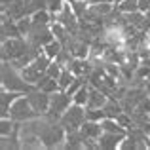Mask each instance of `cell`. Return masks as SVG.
<instances>
[{
  "instance_id": "cell-4",
  "label": "cell",
  "mask_w": 150,
  "mask_h": 150,
  "mask_svg": "<svg viewBox=\"0 0 150 150\" xmlns=\"http://www.w3.org/2000/svg\"><path fill=\"white\" fill-rule=\"evenodd\" d=\"M70 105H72V97H70L67 91L59 89V91L51 93V97H50V110L46 112V116L59 122V118L65 114V110L69 108Z\"/></svg>"
},
{
  "instance_id": "cell-17",
  "label": "cell",
  "mask_w": 150,
  "mask_h": 150,
  "mask_svg": "<svg viewBox=\"0 0 150 150\" xmlns=\"http://www.w3.org/2000/svg\"><path fill=\"white\" fill-rule=\"evenodd\" d=\"M105 110L103 108H89V106H86V120H93V122H101L105 120Z\"/></svg>"
},
{
  "instance_id": "cell-7",
  "label": "cell",
  "mask_w": 150,
  "mask_h": 150,
  "mask_svg": "<svg viewBox=\"0 0 150 150\" xmlns=\"http://www.w3.org/2000/svg\"><path fill=\"white\" fill-rule=\"evenodd\" d=\"M21 91H8V89H2L0 93V114L2 118H10V106L17 97H21Z\"/></svg>"
},
{
  "instance_id": "cell-18",
  "label": "cell",
  "mask_w": 150,
  "mask_h": 150,
  "mask_svg": "<svg viewBox=\"0 0 150 150\" xmlns=\"http://www.w3.org/2000/svg\"><path fill=\"white\" fill-rule=\"evenodd\" d=\"M17 27H19L23 36H27V34L30 33V29H33V17H30V15H25V17L17 19Z\"/></svg>"
},
{
  "instance_id": "cell-15",
  "label": "cell",
  "mask_w": 150,
  "mask_h": 150,
  "mask_svg": "<svg viewBox=\"0 0 150 150\" xmlns=\"http://www.w3.org/2000/svg\"><path fill=\"white\" fill-rule=\"evenodd\" d=\"M88 99H89V82H86V84L72 95V103L86 106V105H88Z\"/></svg>"
},
{
  "instance_id": "cell-9",
  "label": "cell",
  "mask_w": 150,
  "mask_h": 150,
  "mask_svg": "<svg viewBox=\"0 0 150 150\" xmlns=\"http://www.w3.org/2000/svg\"><path fill=\"white\" fill-rule=\"evenodd\" d=\"M80 131H82V135L84 137H89V139H99V137L103 135V125H101V122H93V120H86L84 122V125L80 127Z\"/></svg>"
},
{
  "instance_id": "cell-3",
  "label": "cell",
  "mask_w": 150,
  "mask_h": 150,
  "mask_svg": "<svg viewBox=\"0 0 150 150\" xmlns=\"http://www.w3.org/2000/svg\"><path fill=\"white\" fill-rule=\"evenodd\" d=\"M84 122H86V106L76 105V103H72V105L65 110V114L59 118V124H61L67 131L80 129L82 125H84Z\"/></svg>"
},
{
  "instance_id": "cell-22",
  "label": "cell",
  "mask_w": 150,
  "mask_h": 150,
  "mask_svg": "<svg viewBox=\"0 0 150 150\" xmlns=\"http://www.w3.org/2000/svg\"><path fill=\"white\" fill-rule=\"evenodd\" d=\"M139 10L146 13V11L150 10V0H139Z\"/></svg>"
},
{
  "instance_id": "cell-12",
  "label": "cell",
  "mask_w": 150,
  "mask_h": 150,
  "mask_svg": "<svg viewBox=\"0 0 150 150\" xmlns=\"http://www.w3.org/2000/svg\"><path fill=\"white\" fill-rule=\"evenodd\" d=\"M76 80V74L72 72V70L69 69V67H63V72L59 74V78H57V82H59V88L63 89V91H67V89L70 88V84Z\"/></svg>"
},
{
  "instance_id": "cell-13",
  "label": "cell",
  "mask_w": 150,
  "mask_h": 150,
  "mask_svg": "<svg viewBox=\"0 0 150 150\" xmlns=\"http://www.w3.org/2000/svg\"><path fill=\"white\" fill-rule=\"evenodd\" d=\"M101 125L105 131H110V133H125L127 135V129L122 127L120 124H118L116 118H105V120H101Z\"/></svg>"
},
{
  "instance_id": "cell-8",
  "label": "cell",
  "mask_w": 150,
  "mask_h": 150,
  "mask_svg": "<svg viewBox=\"0 0 150 150\" xmlns=\"http://www.w3.org/2000/svg\"><path fill=\"white\" fill-rule=\"evenodd\" d=\"M106 101H108V95L105 91H101L99 88L89 86V99H88V105L86 106H89V108H103Z\"/></svg>"
},
{
  "instance_id": "cell-27",
  "label": "cell",
  "mask_w": 150,
  "mask_h": 150,
  "mask_svg": "<svg viewBox=\"0 0 150 150\" xmlns=\"http://www.w3.org/2000/svg\"><path fill=\"white\" fill-rule=\"evenodd\" d=\"M146 17H148V19H150V10H148V11H146Z\"/></svg>"
},
{
  "instance_id": "cell-2",
  "label": "cell",
  "mask_w": 150,
  "mask_h": 150,
  "mask_svg": "<svg viewBox=\"0 0 150 150\" xmlns=\"http://www.w3.org/2000/svg\"><path fill=\"white\" fill-rule=\"evenodd\" d=\"M40 114L33 108L30 101L27 99V93H23L21 97H17L10 106V118L15 122H29V120H34L38 118Z\"/></svg>"
},
{
  "instance_id": "cell-1",
  "label": "cell",
  "mask_w": 150,
  "mask_h": 150,
  "mask_svg": "<svg viewBox=\"0 0 150 150\" xmlns=\"http://www.w3.org/2000/svg\"><path fill=\"white\" fill-rule=\"evenodd\" d=\"M2 89L29 93L30 89H34V86H30L23 78L21 70H17L10 61H2Z\"/></svg>"
},
{
  "instance_id": "cell-25",
  "label": "cell",
  "mask_w": 150,
  "mask_h": 150,
  "mask_svg": "<svg viewBox=\"0 0 150 150\" xmlns=\"http://www.w3.org/2000/svg\"><path fill=\"white\" fill-rule=\"evenodd\" d=\"M120 2H124V0H114V4H120Z\"/></svg>"
},
{
  "instance_id": "cell-23",
  "label": "cell",
  "mask_w": 150,
  "mask_h": 150,
  "mask_svg": "<svg viewBox=\"0 0 150 150\" xmlns=\"http://www.w3.org/2000/svg\"><path fill=\"white\" fill-rule=\"evenodd\" d=\"M11 2H15V0H2V8H6V6H10Z\"/></svg>"
},
{
  "instance_id": "cell-14",
  "label": "cell",
  "mask_w": 150,
  "mask_h": 150,
  "mask_svg": "<svg viewBox=\"0 0 150 150\" xmlns=\"http://www.w3.org/2000/svg\"><path fill=\"white\" fill-rule=\"evenodd\" d=\"M63 46H65V44H63L61 40H57V38H53L51 42H48V44H46L44 48H42V51H44V53L48 55L50 59H55V57L59 55V51L63 50Z\"/></svg>"
},
{
  "instance_id": "cell-28",
  "label": "cell",
  "mask_w": 150,
  "mask_h": 150,
  "mask_svg": "<svg viewBox=\"0 0 150 150\" xmlns=\"http://www.w3.org/2000/svg\"><path fill=\"white\" fill-rule=\"evenodd\" d=\"M148 36H150V30H148Z\"/></svg>"
},
{
  "instance_id": "cell-6",
  "label": "cell",
  "mask_w": 150,
  "mask_h": 150,
  "mask_svg": "<svg viewBox=\"0 0 150 150\" xmlns=\"http://www.w3.org/2000/svg\"><path fill=\"white\" fill-rule=\"evenodd\" d=\"M125 139V133H110V131H103V135L97 139L99 143V148L105 150H114V148H120L122 141Z\"/></svg>"
},
{
  "instance_id": "cell-11",
  "label": "cell",
  "mask_w": 150,
  "mask_h": 150,
  "mask_svg": "<svg viewBox=\"0 0 150 150\" xmlns=\"http://www.w3.org/2000/svg\"><path fill=\"white\" fill-rule=\"evenodd\" d=\"M36 88L38 89H42V91H46V93H55V91H59V82H57V78H51L48 76V74H44V76L38 80V84H36Z\"/></svg>"
},
{
  "instance_id": "cell-20",
  "label": "cell",
  "mask_w": 150,
  "mask_h": 150,
  "mask_svg": "<svg viewBox=\"0 0 150 150\" xmlns=\"http://www.w3.org/2000/svg\"><path fill=\"white\" fill-rule=\"evenodd\" d=\"M61 72H63V65H59V63L53 59V61L50 63L46 74H48V76H51V78H59V74H61Z\"/></svg>"
},
{
  "instance_id": "cell-21",
  "label": "cell",
  "mask_w": 150,
  "mask_h": 150,
  "mask_svg": "<svg viewBox=\"0 0 150 150\" xmlns=\"http://www.w3.org/2000/svg\"><path fill=\"white\" fill-rule=\"evenodd\" d=\"M65 0H50L48 2V10L51 11V15H57L59 11L63 10V8H65Z\"/></svg>"
},
{
  "instance_id": "cell-24",
  "label": "cell",
  "mask_w": 150,
  "mask_h": 150,
  "mask_svg": "<svg viewBox=\"0 0 150 150\" xmlns=\"http://www.w3.org/2000/svg\"><path fill=\"white\" fill-rule=\"evenodd\" d=\"M144 89H146V93L150 95V80H146V84H144Z\"/></svg>"
},
{
  "instance_id": "cell-16",
  "label": "cell",
  "mask_w": 150,
  "mask_h": 150,
  "mask_svg": "<svg viewBox=\"0 0 150 150\" xmlns=\"http://www.w3.org/2000/svg\"><path fill=\"white\" fill-rule=\"evenodd\" d=\"M116 8L122 11V13H131V11L139 10V0H124V2L116 4Z\"/></svg>"
},
{
  "instance_id": "cell-19",
  "label": "cell",
  "mask_w": 150,
  "mask_h": 150,
  "mask_svg": "<svg viewBox=\"0 0 150 150\" xmlns=\"http://www.w3.org/2000/svg\"><path fill=\"white\" fill-rule=\"evenodd\" d=\"M133 114H150V95H148V93L137 103L135 112H133Z\"/></svg>"
},
{
  "instance_id": "cell-29",
  "label": "cell",
  "mask_w": 150,
  "mask_h": 150,
  "mask_svg": "<svg viewBox=\"0 0 150 150\" xmlns=\"http://www.w3.org/2000/svg\"><path fill=\"white\" fill-rule=\"evenodd\" d=\"M148 80H150V76H148Z\"/></svg>"
},
{
  "instance_id": "cell-10",
  "label": "cell",
  "mask_w": 150,
  "mask_h": 150,
  "mask_svg": "<svg viewBox=\"0 0 150 150\" xmlns=\"http://www.w3.org/2000/svg\"><path fill=\"white\" fill-rule=\"evenodd\" d=\"M21 74H23V78H25V80L29 82L30 86H34V88H36L38 80H40V78L44 76V72H42L40 69H36V67H34L33 63H29V65H27L25 69H21Z\"/></svg>"
},
{
  "instance_id": "cell-26",
  "label": "cell",
  "mask_w": 150,
  "mask_h": 150,
  "mask_svg": "<svg viewBox=\"0 0 150 150\" xmlns=\"http://www.w3.org/2000/svg\"><path fill=\"white\" fill-rule=\"evenodd\" d=\"M65 2H69V4H72V2H76V0H65Z\"/></svg>"
},
{
  "instance_id": "cell-5",
  "label": "cell",
  "mask_w": 150,
  "mask_h": 150,
  "mask_svg": "<svg viewBox=\"0 0 150 150\" xmlns=\"http://www.w3.org/2000/svg\"><path fill=\"white\" fill-rule=\"evenodd\" d=\"M50 93H46V91H42V89H38V88H34V89H30L29 93H27V99L30 101V105H33V108L36 110L40 116H44L46 112L50 110Z\"/></svg>"
}]
</instances>
